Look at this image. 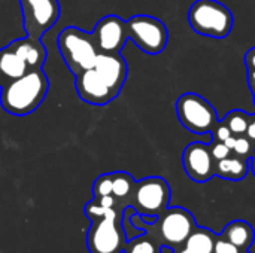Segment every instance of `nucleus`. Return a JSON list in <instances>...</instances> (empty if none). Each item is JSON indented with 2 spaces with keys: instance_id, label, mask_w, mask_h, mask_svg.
Segmentation results:
<instances>
[{
  "instance_id": "a211bd4d",
  "label": "nucleus",
  "mask_w": 255,
  "mask_h": 253,
  "mask_svg": "<svg viewBox=\"0 0 255 253\" xmlns=\"http://www.w3.org/2000/svg\"><path fill=\"white\" fill-rule=\"evenodd\" d=\"M215 242L217 237L212 231L194 227V230L185 240V249L191 253H214Z\"/></svg>"
},
{
  "instance_id": "72a5a7b5",
  "label": "nucleus",
  "mask_w": 255,
  "mask_h": 253,
  "mask_svg": "<svg viewBox=\"0 0 255 253\" xmlns=\"http://www.w3.org/2000/svg\"><path fill=\"white\" fill-rule=\"evenodd\" d=\"M3 85H4V81H3V78H1V75H0V89L3 88Z\"/></svg>"
},
{
  "instance_id": "a878e982",
  "label": "nucleus",
  "mask_w": 255,
  "mask_h": 253,
  "mask_svg": "<svg viewBox=\"0 0 255 253\" xmlns=\"http://www.w3.org/2000/svg\"><path fill=\"white\" fill-rule=\"evenodd\" d=\"M212 133H214V139H215V142H224L226 139H229L230 136H232V131H230V128L226 125V122L224 121H218V124L214 127V130H212Z\"/></svg>"
},
{
  "instance_id": "2eb2a0df",
  "label": "nucleus",
  "mask_w": 255,
  "mask_h": 253,
  "mask_svg": "<svg viewBox=\"0 0 255 253\" xmlns=\"http://www.w3.org/2000/svg\"><path fill=\"white\" fill-rule=\"evenodd\" d=\"M250 164L245 158L241 157H227L224 160L215 161L214 173L215 176H220L227 180H242L248 174Z\"/></svg>"
},
{
  "instance_id": "5701e85b",
  "label": "nucleus",
  "mask_w": 255,
  "mask_h": 253,
  "mask_svg": "<svg viewBox=\"0 0 255 253\" xmlns=\"http://www.w3.org/2000/svg\"><path fill=\"white\" fill-rule=\"evenodd\" d=\"M233 152L236 154V157H241V158H248L253 152V143L248 137L245 136H239L236 137V143H235V148H233Z\"/></svg>"
},
{
  "instance_id": "ddd939ff",
  "label": "nucleus",
  "mask_w": 255,
  "mask_h": 253,
  "mask_svg": "<svg viewBox=\"0 0 255 253\" xmlns=\"http://www.w3.org/2000/svg\"><path fill=\"white\" fill-rule=\"evenodd\" d=\"M93 69L99 73V76L106 82V85L115 94L121 92L128 73L127 61L121 55V52H114V54L99 52Z\"/></svg>"
},
{
  "instance_id": "f03ea898",
  "label": "nucleus",
  "mask_w": 255,
  "mask_h": 253,
  "mask_svg": "<svg viewBox=\"0 0 255 253\" xmlns=\"http://www.w3.org/2000/svg\"><path fill=\"white\" fill-rule=\"evenodd\" d=\"M57 48L64 64L73 75L94 67L99 54L91 33L78 27L63 28L57 37Z\"/></svg>"
},
{
  "instance_id": "dca6fc26",
  "label": "nucleus",
  "mask_w": 255,
  "mask_h": 253,
  "mask_svg": "<svg viewBox=\"0 0 255 253\" xmlns=\"http://www.w3.org/2000/svg\"><path fill=\"white\" fill-rule=\"evenodd\" d=\"M28 72L27 64L7 46L0 49V75L4 84L21 78Z\"/></svg>"
},
{
  "instance_id": "9d476101",
  "label": "nucleus",
  "mask_w": 255,
  "mask_h": 253,
  "mask_svg": "<svg viewBox=\"0 0 255 253\" xmlns=\"http://www.w3.org/2000/svg\"><path fill=\"white\" fill-rule=\"evenodd\" d=\"M182 166L187 176L197 183L208 182L215 176V161L211 155V148L202 142H193L185 148L182 154Z\"/></svg>"
},
{
  "instance_id": "6e6552de",
  "label": "nucleus",
  "mask_w": 255,
  "mask_h": 253,
  "mask_svg": "<svg viewBox=\"0 0 255 253\" xmlns=\"http://www.w3.org/2000/svg\"><path fill=\"white\" fill-rule=\"evenodd\" d=\"M117 212L112 209L106 216L93 221L88 230L87 245L91 253H118L121 251V234L117 228Z\"/></svg>"
},
{
  "instance_id": "393cba45",
  "label": "nucleus",
  "mask_w": 255,
  "mask_h": 253,
  "mask_svg": "<svg viewBox=\"0 0 255 253\" xmlns=\"http://www.w3.org/2000/svg\"><path fill=\"white\" fill-rule=\"evenodd\" d=\"M211 148V155L214 158V161H220V160H224L227 157H230V149L223 143V142H215Z\"/></svg>"
},
{
  "instance_id": "473e14b6",
  "label": "nucleus",
  "mask_w": 255,
  "mask_h": 253,
  "mask_svg": "<svg viewBox=\"0 0 255 253\" xmlns=\"http://www.w3.org/2000/svg\"><path fill=\"white\" fill-rule=\"evenodd\" d=\"M175 253H191V252H190V251H187V249L184 248V249H179V251H176Z\"/></svg>"
},
{
  "instance_id": "423d86ee",
  "label": "nucleus",
  "mask_w": 255,
  "mask_h": 253,
  "mask_svg": "<svg viewBox=\"0 0 255 253\" xmlns=\"http://www.w3.org/2000/svg\"><path fill=\"white\" fill-rule=\"evenodd\" d=\"M22 13V28L25 34L34 40L51 30L61 15L58 0H19Z\"/></svg>"
},
{
  "instance_id": "1a4fd4ad",
  "label": "nucleus",
  "mask_w": 255,
  "mask_h": 253,
  "mask_svg": "<svg viewBox=\"0 0 255 253\" xmlns=\"http://www.w3.org/2000/svg\"><path fill=\"white\" fill-rule=\"evenodd\" d=\"M91 36L96 42L99 52H121L128 40L127 22L117 15H106L96 24Z\"/></svg>"
},
{
  "instance_id": "c85d7f7f",
  "label": "nucleus",
  "mask_w": 255,
  "mask_h": 253,
  "mask_svg": "<svg viewBox=\"0 0 255 253\" xmlns=\"http://www.w3.org/2000/svg\"><path fill=\"white\" fill-rule=\"evenodd\" d=\"M245 134L248 136V139H250V140H254L255 142V119L250 121V125H248V128H247V133H245Z\"/></svg>"
},
{
  "instance_id": "7c9ffc66",
  "label": "nucleus",
  "mask_w": 255,
  "mask_h": 253,
  "mask_svg": "<svg viewBox=\"0 0 255 253\" xmlns=\"http://www.w3.org/2000/svg\"><path fill=\"white\" fill-rule=\"evenodd\" d=\"M248 81H250V85H251L253 91L255 92V70L250 72V75H248Z\"/></svg>"
},
{
  "instance_id": "c756f323",
  "label": "nucleus",
  "mask_w": 255,
  "mask_h": 253,
  "mask_svg": "<svg viewBox=\"0 0 255 253\" xmlns=\"http://www.w3.org/2000/svg\"><path fill=\"white\" fill-rule=\"evenodd\" d=\"M223 143H224V145H226V146H227L230 151H233V148H235V143H236V136H233V134H232V136H230L229 139H226Z\"/></svg>"
},
{
  "instance_id": "c9c22d12",
  "label": "nucleus",
  "mask_w": 255,
  "mask_h": 253,
  "mask_svg": "<svg viewBox=\"0 0 255 253\" xmlns=\"http://www.w3.org/2000/svg\"><path fill=\"white\" fill-rule=\"evenodd\" d=\"M239 253H241V252H239ZM245 253H248V252H245Z\"/></svg>"
},
{
  "instance_id": "0eeeda50",
  "label": "nucleus",
  "mask_w": 255,
  "mask_h": 253,
  "mask_svg": "<svg viewBox=\"0 0 255 253\" xmlns=\"http://www.w3.org/2000/svg\"><path fill=\"white\" fill-rule=\"evenodd\" d=\"M133 200L137 212L145 216H160L169 206L170 188L163 177H145L136 182Z\"/></svg>"
},
{
  "instance_id": "20e7f679",
  "label": "nucleus",
  "mask_w": 255,
  "mask_h": 253,
  "mask_svg": "<svg viewBox=\"0 0 255 253\" xmlns=\"http://www.w3.org/2000/svg\"><path fill=\"white\" fill-rule=\"evenodd\" d=\"M176 113L179 122L193 134H208L218 124L214 106L196 92H187L178 98Z\"/></svg>"
},
{
  "instance_id": "aec40b11",
  "label": "nucleus",
  "mask_w": 255,
  "mask_h": 253,
  "mask_svg": "<svg viewBox=\"0 0 255 253\" xmlns=\"http://www.w3.org/2000/svg\"><path fill=\"white\" fill-rule=\"evenodd\" d=\"M223 121L230 128L233 136H244L250 125V115H247L245 112H241V110H233Z\"/></svg>"
},
{
  "instance_id": "7ed1b4c3",
  "label": "nucleus",
  "mask_w": 255,
  "mask_h": 253,
  "mask_svg": "<svg viewBox=\"0 0 255 253\" xmlns=\"http://www.w3.org/2000/svg\"><path fill=\"white\" fill-rule=\"evenodd\" d=\"M188 21L196 33L214 39L227 37L235 24L232 10L217 0H196L188 10Z\"/></svg>"
},
{
  "instance_id": "39448f33",
  "label": "nucleus",
  "mask_w": 255,
  "mask_h": 253,
  "mask_svg": "<svg viewBox=\"0 0 255 253\" xmlns=\"http://www.w3.org/2000/svg\"><path fill=\"white\" fill-rule=\"evenodd\" d=\"M127 22L128 40L149 55L161 54L169 42V31L164 22L149 15H134Z\"/></svg>"
},
{
  "instance_id": "f3484780",
  "label": "nucleus",
  "mask_w": 255,
  "mask_h": 253,
  "mask_svg": "<svg viewBox=\"0 0 255 253\" xmlns=\"http://www.w3.org/2000/svg\"><path fill=\"white\" fill-rule=\"evenodd\" d=\"M221 237H224L239 249L247 251L254 242V228L247 221H233L224 228Z\"/></svg>"
},
{
  "instance_id": "4468645a",
  "label": "nucleus",
  "mask_w": 255,
  "mask_h": 253,
  "mask_svg": "<svg viewBox=\"0 0 255 253\" xmlns=\"http://www.w3.org/2000/svg\"><path fill=\"white\" fill-rule=\"evenodd\" d=\"M6 46L12 49L27 64L28 70L43 67V63L46 60V49L42 40H34L27 36L22 39H15Z\"/></svg>"
},
{
  "instance_id": "cd10ccee",
  "label": "nucleus",
  "mask_w": 255,
  "mask_h": 253,
  "mask_svg": "<svg viewBox=\"0 0 255 253\" xmlns=\"http://www.w3.org/2000/svg\"><path fill=\"white\" fill-rule=\"evenodd\" d=\"M245 63H247V67H248L250 72L255 70V46L254 48H251V49L247 52V55H245Z\"/></svg>"
},
{
  "instance_id": "f257e3e1",
  "label": "nucleus",
  "mask_w": 255,
  "mask_h": 253,
  "mask_svg": "<svg viewBox=\"0 0 255 253\" xmlns=\"http://www.w3.org/2000/svg\"><path fill=\"white\" fill-rule=\"evenodd\" d=\"M49 89V79L42 69H31L0 89V104L13 116H27L39 109Z\"/></svg>"
},
{
  "instance_id": "2f4dec72",
  "label": "nucleus",
  "mask_w": 255,
  "mask_h": 253,
  "mask_svg": "<svg viewBox=\"0 0 255 253\" xmlns=\"http://www.w3.org/2000/svg\"><path fill=\"white\" fill-rule=\"evenodd\" d=\"M250 166H251V170H253V173H254V176H255V154L253 155V158H251V163H250Z\"/></svg>"
},
{
  "instance_id": "9b49d317",
  "label": "nucleus",
  "mask_w": 255,
  "mask_h": 253,
  "mask_svg": "<svg viewBox=\"0 0 255 253\" xmlns=\"http://www.w3.org/2000/svg\"><path fill=\"white\" fill-rule=\"evenodd\" d=\"M194 227H196L194 218L188 210L182 207H173V209H166L163 212L161 222H160V233L167 245L179 246L185 243Z\"/></svg>"
},
{
  "instance_id": "bb28decb",
  "label": "nucleus",
  "mask_w": 255,
  "mask_h": 253,
  "mask_svg": "<svg viewBox=\"0 0 255 253\" xmlns=\"http://www.w3.org/2000/svg\"><path fill=\"white\" fill-rule=\"evenodd\" d=\"M102 207L105 209H114L115 204H117V198L114 195H105V197H100V198H94Z\"/></svg>"
},
{
  "instance_id": "6ab92c4d",
  "label": "nucleus",
  "mask_w": 255,
  "mask_h": 253,
  "mask_svg": "<svg viewBox=\"0 0 255 253\" xmlns=\"http://www.w3.org/2000/svg\"><path fill=\"white\" fill-rule=\"evenodd\" d=\"M136 182L131 174L126 171H115L112 173V195L117 200H126L133 195Z\"/></svg>"
},
{
  "instance_id": "b1692460",
  "label": "nucleus",
  "mask_w": 255,
  "mask_h": 253,
  "mask_svg": "<svg viewBox=\"0 0 255 253\" xmlns=\"http://www.w3.org/2000/svg\"><path fill=\"white\" fill-rule=\"evenodd\" d=\"M241 249L238 246H235L233 243H230L229 240H226L224 237H218L215 242V248L214 253H239Z\"/></svg>"
},
{
  "instance_id": "f8f14e48",
  "label": "nucleus",
  "mask_w": 255,
  "mask_h": 253,
  "mask_svg": "<svg viewBox=\"0 0 255 253\" xmlns=\"http://www.w3.org/2000/svg\"><path fill=\"white\" fill-rule=\"evenodd\" d=\"M75 86L79 98L93 106H106L118 97L93 67L75 75Z\"/></svg>"
},
{
  "instance_id": "f704fd0d",
  "label": "nucleus",
  "mask_w": 255,
  "mask_h": 253,
  "mask_svg": "<svg viewBox=\"0 0 255 253\" xmlns=\"http://www.w3.org/2000/svg\"><path fill=\"white\" fill-rule=\"evenodd\" d=\"M254 103H255V97H254Z\"/></svg>"
},
{
  "instance_id": "4be33fe9",
  "label": "nucleus",
  "mask_w": 255,
  "mask_h": 253,
  "mask_svg": "<svg viewBox=\"0 0 255 253\" xmlns=\"http://www.w3.org/2000/svg\"><path fill=\"white\" fill-rule=\"evenodd\" d=\"M105 195H112V173L100 174L93 183V197L100 198Z\"/></svg>"
},
{
  "instance_id": "412c9836",
  "label": "nucleus",
  "mask_w": 255,
  "mask_h": 253,
  "mask_svg": "<svg viewBox=\"0 0 255 253\" xmlns=\"http://www.w3.org/2000/svg\"><path fill=\"white\" fill-rule=\"evenodd\" d=\"M124 253H161V249L152 240L146 237H140V239L130 242L126 246Z\"/></svg>"
}]
</instances>
